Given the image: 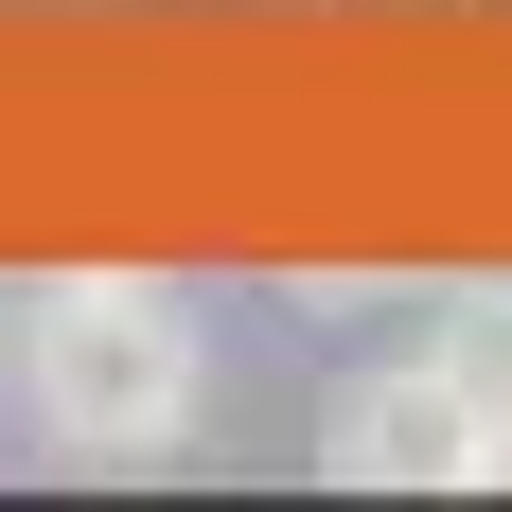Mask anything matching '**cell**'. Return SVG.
Here are the masks:
<instances>
[{"label":"cell","instance_id":"6da1fadb","mask_svg":"<svg viewBox=\"0 0 512 512\" xmlns=\"http://www.w3.org/2000/svg\"><path fill=\"white\" fill-rule=\"evenodd\" d=\"M18 407H36L53 460H177L212 407V318L195 283H159V265H53L36 301H18Z\"/></svg>","mask_w":512,"mask_h":512},{"label":"cell","instance_id":"7a4b0ae2","mask_svg":"<svg viewBox=\"0 0 512 512\" xmlns=\"http://www.w3.org/2000/svg\"><path fill=\"white\" fill-rule=\"evenodd\" d=\"M318 477H336V495H495L512 442L477 424V389L442 354H407V371H354V389L318 407Z\"/></svg>","mask_w":512,"mask_h":512},{"label":"cell","instance_id":"3957f363","mask_svg":"<svg viewBox=\"0 0 512 512\" xmlns=\"http://www.w3.org/2000/svg\"><path fill=\"white\" fill-rule=\"evenodd\" d=\"M424 354L460 371V389H477V424L512 442V283H460V301L424 318Z\"/></svg>","mask_w":512,"mask_h":512}]
</instances>
